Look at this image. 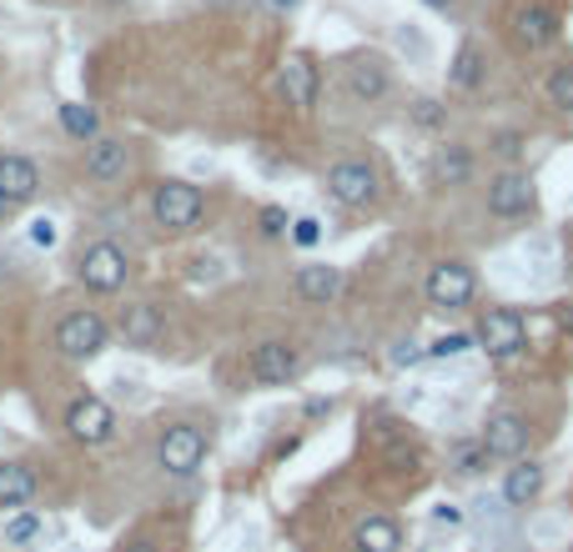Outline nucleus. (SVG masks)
Instances as JSON below:
<instances>
[{
	"label": "nucleus",
	"mask_w": 573,
	"mask_h": 552,
	"mask_svg": "<svg viewBox=\"0 0 573 552\" xmlns=\"http://www.w3.org/2000/svg\"><path fill=\"white\" fill-rule=\"evenodd\" d=\"M106 347H111V327H106L101 312H91V306L66 312V317L56 322V352L66 357V362H96Z\"/></svg>",
	"instance_id": "1"
},
{
	"label": "nucleus",
	"mask_w": 573,
	"mask_h": 552,
	"mask_svg": "<svg viewBox=\"0 0 573 552\" xmlns=\"http://www.w3.org/2000/svg\"><path fill=\"white\" fill-rule=\"evenodd\" d=\"M473 341L493 362H514L528 347V322L518 317L514 306H483V312H478V327H473Z\"/></svg>",
	"instance_id": "2"
},
{
	"label": "nucleus",
	"mask_w": 573,
	"mask_h": 552,
	"mask_svg": "<svg viewBox=\"0 0 573 552\" xmlns=\"http://www.w3.org/2000/svg\"><path fill=\"white\" fill-rule=\"evenodd\" d=\"M202 212H206V196L202 187H191V181H161V187L151 191V222L161 226V232H196L202 226Z\"/></svg>",
	"instance_id": "3"
},
{
	"label": "nucleus",
	"mask_w": 573,
	"mask_h": 552,
	"mask_svg": "<svg viewBox=\"0 0 573 552\" xmlns=\"http://www.w3.org/2000/svg\"><path fill=\"white\" fill-rule=\"evenodd\" d=\"M156 462H161V472H171V477H196L206 462V432L191 423L161 427V437H156Z\"/></svg>",
	"instance_id": "4"
},
{
	"label": "nucleus",
	"mask_w": 573,
	"mask_h": 552,
	"mask_svg": "<svg viewBox=\"0 0 573 552\" xmlns=\"http://www.w3.org/2000/svg\"><path fill=\"white\" fill-rule=\"evenodd\" d=\"M327 196H333L337 206H347V212H368L372 201L382 196L378 171H372L368 161H333L327 166Z\"/></svg>",
	"instance_id": "5"
},
{
	"label": "nucleus",
	"mask_w": 573,
	"mask_h": 552,
	"mask_svg": "<svg viewBox=\"0 0 573 552\" xmlns=\"http://www.w3.org/2000/svg\"><path fill=\"white\" fill-rule=\"evenodd\" d=\"M126 271H132V261H126V251L116 241H91L81 251V261H76V277H81L86 292H121Z\"/></svg>",
	"instance_id": "6"
},
{
	"label": "nucleus",
	"mask_w": 573,
	"mask_h": 552,
	"mask_svg": "<svg viewBox=\"0 0 573 552\" xmlns=\"http://www.w3.org/2000/svg\"><path fill=\"white\" fill-rule=\"evenodd\" d=\"M423 292H428V306H438V312H463L478 292V277L468 261L448 257L428 271V286H423Z\"/></svg>",
	"instance_id": "7"
},
{
	"label": "nucleus",
	"mask_w": 573,
	"mask_h": 552,
	"mask_svg": "<svg viewBox=\"0 0 573 552\" xmlns=\"http://www.w3.org/2000/svg\"><path fill=\"white\" fill-rule=\"evenodd\" d=\"M277 86H282L286 106L312 116V111H317V95H323V71H317V60H312L307 50H292V56L282 60V71H277Z\"/></svg>",
	"instance_id": "8"
},
{
	"label": "nucleus",
	"mask_w": 573,
	"mask_h": 552,
	"mask_svg": "<svg viewBox=\"0 0 573 552\" xmlns=\"http://www.w3.org/2000/svg\"><path fill=\"white\" fill-rule=\"evenodd\" d=\"M247 372H251V382H257V387H286V382L302 372V357H297V347H292V341L272 337V341H257V347H251Z\"/></svg>",
	"instance_id": "9"
},
{
	"label": "nucleus",
	"mask_w": 573,
	"mask_h": 552,
	"mask_svg": "<svg viewBox=\"0 0 573 552\" xmlns=\"http://www.w3.org/2000/svg\"><path fill=\"white\" fill-rule=\"evenodd\" d=\"M66 437L81 447H106L111 437H116V412L101 397H76L71 407H66Z\"/></svg>",
	"instance_id": "10"
},
{
	"label": "nucleus",
	"mask_w": 573,
	"mask_h": 552,
	"mask_svg": "<svg viewBox=\"0 0 573 552\" xmlns=\"http://www.w3.org/2000/svg\"><path fill=\"white\" fill-rule=\"evenodd\" d=\"M478 442H483V452H488V462H518L528 447V417L514 407H503L488 417V427L478 432Z\"/></svg>",
	"instance_id": "11"
},
{
	"label": "nucleus",
	"mask_w": 573,
	"mask_h": 552,
	"mask_svg": "<svg viewBox=\"0 0 573 552\" xmlns=\"http://www.w3.org/2000/svg\"><path fill=\"white\" fill-rule=\"evenodd\" d=\"M538 206V187L528 171H498V177L488 181V212L503 216V222H518V216H528Z\"/></svg>",
	"instance_id": "12"
},
{
	"label": "nucleus",
	"mask_w": 573,
	"mask_h": 552,
	"mask_svg": "<svg viewBox=\"0 0 573 552\" xmlns=\"http://www.w3.org/2000/svg\"><path fill=\"white\" fill-rule=\"evenodd\" d=\"M126 171H132V146L126 142H116V136H96V142L86 146V177H91L96 187H116Z\"/></svg>",
	"instance_id": "13"
},
{
	"label": "nucleus",
	"mask_w": 573,
	"mask_h": 552,
	"mask_svg": "<svg viewBox=\"0 0 573 552\" xmlns=\"http://www.w3.org/2000/svg\"><path fill=\"white\" fill-rule=\"evenodd\" d=\"M514 41L524 50H543L559 41V11L553 5H543V0H528L524 11L514 15Z\"/></svg>",
	"instance_id": "14"
},
{
	"label": "nucleus",
	"mask_w": 573,
	"mask_h": 552,
	"mask_svg": "<svg viewBox=\"0 0 573 552\" xmlns=\"http://www.w3.org/2000/svg\"><path fill=\"white\" fill-rule=\"evenodd\" d=\"M292 292L307 306L337 302V292H342V267H333V261H307V267H297V277H292Z\"/></svg>",
	"instance_id": "15"
},
{
	"label": "nucleus",
	"mask_w": 573,
	"mask_h": 552,
	"mask_svg": "<svg viewBox=\"0 0 573 552\" xmlns=\"http://www.w3.org/2000/svg\"><path fill=\"white\" fill-rule=\"evenodd\" d=\"M36 191H41V171L31 156H15V151L0 156V196L11 206H25V201H36Z\"/></svg>",
	"instance_id": "16"
},
{
	"label": "nucleus",
	"mask_w": 573,
	"mask_h": 552,
	"mask_svg": "<svg viewBox=\"0 0 573 552\" xmlns=\"http://www.w3.org/2000/svg\"><path fill=\"white\" fill-rule=\"evenodd\" d=\"M116 327H121V337H126V347H146V352H151L156 341H161V331H167V322H161V312H156L151 302H126Z\"/></svg>",
	"instance_id": "17"
},
{
	"label": "nucleus",
	"mask_w": 573,
	"mask_h": 552,
	"mask_svg": "<svg viewBox=\"0 0 573 552\" xmlns=\"http://www.w3.org/2000/svg\"><path fill=\"white\" fill-rule=\"evenodd\" d=\"M352 552H403V528L387 512H368L352 528Z\"/></svg>",
	"instance_id": "18"
},
{
	"label": "nucleus",
	"mask_w": 573,
	"mask_h": 552,
	"mask_svg": "<svg viewBox=\"0 0 573 552\" xmlns=\"http://www.w3.org/2000/svg\"><path fill=\"white\" fill-rule=\"evenodd\" d=\"M387 66H382L378 56H358L352 66H347V91L358 95V101H382L387 95Z\"/></svg>",
	"instance_id": "19"
},
{
	"label": "nucleus",
	"mask_w": 573,
	"mask_h": 552,
	"mask_svg": "<svg viewBox=\"0 0 573 552\" xmlns=\"http://www.w3.org/2000/svg\"><path fill=\"white\" fill-rule=\"evenodd\" d=\"M543 467L538 462H514L508 467V477H503V503L508 507H533L538 503V493H543Z\"/></svg>",
	"instance_id": "20"
},
{
	"label": "nucleus",
	"mask_w": 573,
	"mask_h": 552,
	"mask_svg": "<svg viewBox=\"0 0 573 552\" xmlns=\"http://www.w3.org/2000/svg\"><path fill=\"white\" fill-rule=\"evenodd\" d=\"M31 497H36V472L25 467V462H0V512L5 507L21 512Z\"/></svg>",
	"instance_id": "21"
},
{
	"label": "nucleus",
	"mask_w": 573,
	"mask_h": 552,
	"mask_svg": "<svg viewBox=\"0 0 573 552\" xmlns=\"http://www.w3.org/2000/svg\"><path fill=\"white\" fill-rule=\"evenodd\" d=\"M60 131H66L71 142H86V146H91L96 136H101V116H96V106L66 101V106H60Z\"/></svg>",
	"instance_id": "22"
},
{
	"label": "nucleus",
	"mask_w": 573,
	"mask_h": 552,
	"mask_svg": "<svg viewBox=\"0 0 573 552\" xmlns=\"http://www.w3.org/2000/svg\"><path fill=\"white\" fill-rule=\"evenodd\" d=\"M448 81H453V91H478V86H483V50H478L473 41H468V46H458Z\"/></svg>",
	"instance_id": "23"
},
{
	"label": "nucleus",
	"mask_w": 573,
	"mask_h": 552,
	"mask_svg": "<svg viewBox=\"0 0 573 552\" xmlns=\"http://www.w3.org/2000/svg\"><path fill=\"white\" fill-rule=\"evenodd\" d=\"M473 177V151L468 146H442L438 151V181L442 187H463Z\"/></svg>",
	"instance_id": "24"
},
{
	"label": "nucleus",
	"mask_w": 573,
	"mask_h": 552,
	"mask_svg": "<svg viewBox=\"0 0 573 552\" xmlns=\"http://www.w3.org/2000/svg\"><path fill=\"white\" fill-rule=\"evenodd\" d=\"M543 95H549V106H553V111H573V60L553 66L549 81H543Z\"/></svg>",
	"instance_id": "25"
},
{
	"label": "nucleus",
	"mask_w": 573,
	"mask_h": 552,
	"mask_svg": "<svg viewBox=\"0 0 573 552\" xmlns=\"http://www.w3.org/2000/svg\"><path fill=\"white\" fill-rule=\"evenodd\" d=\"M483 467H488V452H483V442H458L453 447V472H458V477H478Z\"/></svg>",
	"instance_id": "26"
},
{
	"label": "nucleus",
	"mask_w": 573,
	"mask_h": 552,
	"mask_svg": "<svg viewBox=\"0 0 573 552\" xmlns=\"http://www.w3.org/2000/svg\"><path fill=\"white\" fill-rule=\"evenodd\" d=\"M41 538V517L36 512H15V517H5V542H15V548H25V542H36Z\"/></svg>",
	"instance_id": "27"
},
{
	"label": "nucleus",
	"mask_w": 573,
	"mask_h": 552,
	"mask_svg": "<svg viewBox=\"0 0 573 552\" xmlns=\"http://www.w3.org/2000/svg\"><path fill=\"white\" fill-rule=\"evenodd\" d=\"M473 347H478L473 331H442V337L428 347V357H463V352H473Z\"/></svg>",
	"instance_id": "28"
},
{
	"label": "nucleus",
	"mask_w": 573,
	"mask_h": 552,
	"mask_svg": "<svg viewBox=\"0 0 573 552\" xmlns=\"http://www.w3.org/2000/svg\"><path fill=\"white\" fill-rule=\"evenodd\" d=\"M286 236H292V241H297L302 251H312V247H317V241H323V222H317V216H297V222H292V232H286Z\"/></svg>",
	"instance_id": "29"
},
{
	"label": "nucleus",
	"mask_w": 573,
	"mask_h": 552,
	"mask_svg": "<svg viewBox=\"0 0 573 552\" xmlns=\"http://www.w3.org/2000/svg\"><path fill=\"white\" fill-rule=\"evenodd\" d=\"M257 226H262V236H286L292 232V222H286L282 206H262V212H257Z\"/></svg>",
	"instance_id": "30"
},
{
	"label": "nucleus",
	"mask_w": 573,
	"mask_h": 552,
	"mask_svg": "<svg viewBox=\"0 0 573 552\" xmlns=\"http://www.w3.org/2000/svg\"><path fill=\"white\" fill-rule=\"evenodd\" d=\"M413 121H418V126H442V121H448V111H442L438 101H428V95H423V101H413Z\"/></svg>",
	"instance_id": "31"
},
{
	"label": "nucleus",
	"mask_w": 573,
	"mask_h": 552,
	"mask_svg": "<svg viewBox=\"0 0 573 552\" xmlns=\"http://www.w3.org/2000/svg\"><path fill=\"white\" fill-rule=\"evenodd\" d=\"M56 236L60 232H56V222H50V216H36V222H31V241H36V247L50 251V247H56Z\"/></svg>",
	"instance_id": "32"
},
{
	"label": "nucleus",
	"mask_w": 573,
	"mask_h": 552,
	"mask_svg": "<svg viewBox=\"0 0 573 552\" xmlns=\"http://www.w3.org/2000/svg\"><path fill=\"white\" fill-rule=\"evenodd\" d=\"M428 357V347H418V341H397L393 347V367H413V362H423Z\"/></svg>",
	"instance_id": "33"
},
{
	"label": "nucleus",
	"mask_w": 573,
	"mask_h": 552,
	"mask_svg": "<svg viewBox=\"0 0 573 552\" xmlns=\"http://www.w3.org/2000/svg\"><path fill=\"white\" fill-rule=\"evenodd\" d=\"M518 151H524V142H518L514 131H503L498 142H493V156H503V161H518Z\"/></svg>",
	"instance_id": "34"
},
{
	"label": "nucleus",
	"mask_w": 573,
	"mask_h": 552,
	"mask_svg": "<svg viewBox=\"0 0 573 552\" xmlns=\"http://www.w3.org/2000/svg\"><path fill=\"white\" fill-rule=\"evenodd\" d=\"M438 522H448V528H458V522H463V512H458V507H438Z\"/></svg>",
	"instance_id": "35"
},
{
	"label": "nucleus",
	"mask_w": 573,
	"mask_h": 552,
	"mask_svg": "<svg viewBox=\"0 0 573 552\" xmlns=\"http://www.w3.org/2000/svg\"><path fill=\"white\" fill-rule=\"evenodd\" d=\"M423 5H432V11H448V5H453V0H423Z\"/></svg>",
	"instance_id": "36"
},
{
	"label": "nucleus",
	"mask_w": 573,
	"mask_h": 552,
	"mask_svg": "<svg viewBox=\"0 0 573 552\" xmlns=\"http://www.w3.org/2000/svg\"><path fill=\"white\" fill-rule=\"evenodd\" d=\"M5 212H11V201H5V196H0V222H5Z\"/></svg>",
	"instance_id": "37"
},
{
	"label": "nucleus",
	"mask_w": 573,
	"mask_h": 552,
	"mask_svg": "<svg viewBox=\"0 0 573 552\" xmlns=\"http://www.w3.org/2000/svg\"><path fill=\"white\" fill-rule=\"evenodd\" d=\"M272 5H282V11H292V5H297V0H272Z\"/></svg>",
	"instance_id": "38"
},
{
	"label": "nucleus",
	"mask_w": 573,
	"mask_h": 552,
	"mask_svg": "<svg viewBox=\"0 0 573 552\" xmlns=\"http://www.w3.org/2000/svg\"><path fill=\"white\" fill-rule=\"evenodd\" d=\"M569 282H573V251H569Z\"/></svg>",
	"instance_id": "39"
}]
</instances>
